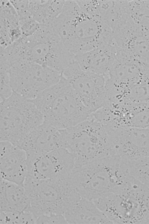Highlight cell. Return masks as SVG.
Wrapping results in <instances>:
<instances>
[{
  "label": "cell",
  "mask_w": 149,
  "mask_h": 224,
  "mask_svg": "<svg viewBox=\"0 0 149 224\" xmlns=\"http://www.w3.org/2000/svg\"><path fill=\"white\" fill-rule=\"evenodd\" d=\"M51 26L66 49L75 56L114 43L108 26L84 12L76 1L65 0Z\"/></svg>",
  "instance_id": "obj_1"
},
{
  "label": "cell",
  "mask_w": 149,
  "mask_h": 224,
  "mask_svg": "<svg viewBox=\"0 0 149 224\" xmlns=\"http://www.w3.org/2000/svg\"><path fill=\"white\" fill-rule=\"evenodd\" d=\"M131 177L125 160L111 155L74 167L69 179L81 197L94 201L120 190Z\"/></svg>",
  "instance_id": "obj_2"
},
{
  "label": "cell",
  "mask_w": 149,
  "mask_h": 224,
  "mask_svg": "<svg viewBox=\"0 0 149 224\" xmlns=\"http://www.w3.org/2000/svg\"><path fill=\"white\" fill-rule=\"evenodd\" d=\"M30 100L42 113L44 122L58 129L74 126L91 114L62 75L58 83Z\"/></svg>",
  "instance_id": "obj_3"
},
{
  "label": "cell",
  "mask_w": 149,
  "mask_h": 224,
  "mask_svg": "<svg viewBox=\"0 0 149 224\" xmlns=\"http://www.w3.org/2000/svg\"><path fill=\"white\" fill-rule=\"evenodd\" d=\"M10 51L15 58L30 61L61 73L74 60L75 56L65 48L51 25L40 24L28 37L13 43Z\"/></svg>",
  "instance_id": "obj_4"
},
{
  "label": "cell",
  "mask_w": 149,
  "mask_h": 224,
  "mask_svg": "<svg viewBox=\"0 0 149 224\" xmlns=\"http://www.w3.org/2000/svg\"><path fill=\"white\" fill-rule=\"evenodd\" d=\"M93 202L112 224H149V189L133 177L120 191Z\"/></svg>",
  "instance_id": "obj_5"
},
{
  "label": "cell",
  "mask_w": 149,
  "mask_h": 224,
  "mask_svg": "<svg viewBox=\"0 0 149 224\" xmlns=\"http://www.w3.org/2000/svg\"><path fill=\"white\" fill-rule=\"evenodd\" d=\"M60 130L64 148L73 156L74 167L111 155L109 138L104 128L91 116L74 126Z\"/></svg>",
  "instance_id": "obj_6"
},
{
  "label": "cell",
  "mask_w": 149,
  "mask_h": 224,
  "mask_svg": "<svg viewBox=\"0 0 149 224\" xmlns=\"http://www.w3.org/2000/svg\"><path fill=\"white\" fill-rule=\"evenodd\" d=\"M23 186L29 200L30 210L36 219L49 213L64 215L81 197L69 177L36 180L27 177Z\"/></svg>",
  "instance_id": "obj_7"
},
{
  "label": "cell",
  "mask_w": 149,
  "mask_h": 224,
  "mask_svg": "<svg viewBox=\"0 0 149 224\" xmlns=\"http://www.w3.org/2000/svg\"><path fill=\"white\" fill-rule=\"evenodd\" d=\"M44 122L42 115L29 100L13 92L0 100V141L19 147L27 135Z\"/></svg>",
  "instance_id": "obj_8"
},
{
  "label": "cell",
  "mask_w": 149,
  "mask_h": 224,
  "mask_svg": "<svg viewBox=\"0 0 149 224\" xmlns=\"http://www.w3.org/2000/svg\"><path fill=\"white\" fill-rule=\"evenodd\" d=\"M10 85L13 92L29 100L58 83L62 73L22 59L9 60Z\"/></svg>",
  "instance_id": "obj_9"
},
{
  "label": "cell",
  "mask_w": 149,
  "mask_h": 224,
  "mask_svg": "<svg viewBox=\"0 0 149 224\" xmlns=\"http://www.w3.org/2000/svg\"><path fill=\"white\" fill-rule=\"evenodd\" d=\"M62 74L91 114L105 105L108 100L105 76L83 70L75 60Z\"/></svg>",
  "instance_id": "obj_10"
},
{
  "label": "cell",
  "mask_w": 149,
  "mask_h": 224,
  "mask_svg": "<svg viewBox=\"0 0 149 224\" xmlns=\"http://www.w3.org/2000/svg\"><path fill=\"white\" fill-rule=\"evenodd\" d=\"M149 76V61L132 56L117 47L115 62L106 76L108 92L115 95Z\"/></svg>",
  "instance_id": "obj_11"
},
{
  "label": "cell",
  "mask_w": 149,
  "mask_h": 224,
  "mask_svg": "<svg viewBox=\"0 0 149 224\" xmlns=\"http://www.w3.org/2000/svg\"><path fill=\"white\" fill-rule=\"evenodd\" d=\"M27 177L36 180L69 177L74 167L72 154L63 148L43 154H27Z\"/></svg>",
  "instance_id": "obj_12"
},
{
  "label": "cell",
  "mask_w": 149,
  "mask_h": 224,
  "mask_svg": "<svg viewBox=\"0 0 149 224\" xmlns=\"http://www.w3.org/2000/svg\"><path fill=\"white\" fill-rule=\"evenodd\" d=\"M111 155L126 160L149 156V127H107Z\"/></svg>",
  "instance_id": "obj_13"
},
{
  "label": "cell",
  "mask_w": 149,
  "mask_h": 224,
  "mask_svg": "<svg viewBox=\"0 0 149 224\" xmlns=\"http://www.w3.org/2000/svg\"><path fill=\"white\" fill-rule=\"evenodd\" d=\"M112 32L117 47L136 58L149 61L147 32L136 24L130 16Z\"/></svg>",
  "instance_id": "obj_14"
},
{
  "label": "cell",
  "mask_w": 149,
  "mask_h": 224,
  "mask_svg": "<svg viewBox=\"0 0 149 224\" xmlns=\"http://www.w3.org/2000/svg\"><path fill=\"white\" fill-rule=\"evenodd\" d=\"M78 3L84 11L105 23L112 32L130 17L128 0H80Z\"/></svg>",
  "instance_id": "obj_15"
},
{
  "label": "cell",
  "mask_w": 149,
  "mask_h": 224,
  "mask_svg": "<svg viewBox=\"0 0 149 224\" xmlns=\"http://www.w3.org/2000/svg\"><path fill=\"white\" fill-rule=\"evenodd\" d=\"M0 145V178L23 185L28 172L26 152L7 141Z\"/></svg>",
  "instance_id": "obj_16"
},
{
  "label": "cell",
  "mask_w": 149,
  "mask_h": 224,
  "mask_svg": "<svg viewBox=\"0 0 149 224\" xmlns=\"http://www.w3.org/2000/svg\"><path fill=\"white\" fill-rule=\"evenodd\" d=\"M109 122L114 128L149 127V103H115L110 109Z\"/></svg>",
  "instance_id": "obj_17"
},
{
  "label": "cell",
  "mask_w": 149,
  "mask_h": 224,
  "mask_svg": "<svg viewBox=\"0 0 149 224\" xmlns=\"http://www.w3.org/2000/svg\"><path fill=\"white\" fill-rule=\"evenodd\" d=\"M19 147L32 154L65 148L60 130L44 122L27 135Z\"/></svg>",
  "instance_id": "obj_18"
},
{
  "label": "cell",
  "mask_w": 149,
  "mask_h": 224,
  "mask_svg": "<svg viewBox=\"0 0 149 224\" xmlns=\"http://www.w3.org/2000/svg\"><path fill=\"white\" fill-rule=\"evenodd\" d=\"M116 52V44H105L76 55L74 60L83 70L106 76L115 62Z\"/></svg>",
  "instance_id": "obj_19"
},
{
  "label": "cell",
  "mask_w": 149,
  "mask_h": 224,
  "mask_svg": "<svg viewBox=\"0 0 149 224\" xmlns=\"http://www.w3.org/2000/svg\"><path fill=\"white\" fill-rule=\"evenodd\" d=\"M63 215L68 224H112L93 201L81 197Z\"/></svg>",
  "instance_id": "obj_20"
},
{
  "label": "cell",
  "mask_w": 149,
  "mask_h": 224,
  "mask_svg": "<svg viewBox=\"0 0 149 224\" xmlns=\"http://www.w3.org/2000/svg\"><path fill=\"white\" fill-rule=\"evenodd\" d=\"M30 206L23 185L0 178V211L23 212Z\"/></svg>",
  "instance_id": "obj_21"
},
{
  "label": "cell",
  "mask_w": 149,
  "mask_h": 224,
  "mask_svg": "<svg viewBox=\"0 0 149 224\" xmlns=\"http://www.w3.org/2000/svg\"><path fill=\"white\" fill-rule=\"evenodd\" d=\"M29 8L35 20L40 24L48 25L60 14L61 6L56 0H29Z\"/></svg>",
  "instance_id": "obj_22"
},
{
  "label": "cell",
  "mask_w": 149,
  "mask_h": 224,
  "mask_svg": "<svg viewBox=\"0 0 149 224\" xmlns=\"http://www.w3.org/2000/svg\"><path fill=\"white\" fill-rule=\"evenodd\" d=\"M112 101L132 104L149 103V76L146 77L120 93L110 98Z\"/></svg>",
  "instance_id": "obj_23"
},
{
  "label": "cell",
  "mask_w": 149,
  "mask_h": 224,
  "mask_svg": "<svg viewBox=\"0 0 149 224\" xmlns=\"http://www.w3.org/2000/svg\"><path fill=\"white\" fill-rule=\"evenodd\" d=\"M0 27L8 33L10 39L20 36L21 32L17 15L9 0H0Z\"/></svg>",
  "instance_id": "obj_24"
},
{
  "label": "cell",
  "mask_w": 149,
  "mask_h": 224,
  "mask_svg": "<svg viewBox=\"0 0 149 224\" xmlns=\"http://www.w3.org/2000/svg\"><path fill=\"white\" fill-rule=\"evenodd\" d=\"M130 15L132 20L149 32V0L129 1Z\"/></svg>",
  "instance_id": "obj_25"
},
{
  "label": "cell",
  "mask_w": 149,
  "mask_h": 224,
  "mask_svg": "<svg viewBox=\"0 0 149 224\" xmlns=\"http://www.w3.org/2000/svg\"><path fill=\"white\" fill-rule=\"evenodd\" d=\"M129 174L149 189V156L126 160Z\"/></svg>",
  "instance_id": "obj_26"
},
{
  "label": "cell",
  "mask_w": 149,
  "mask_h": 224,
  "mask_svg": "<svg viewBox=\"0 0 149 224\" xmlns=\"http://www.w3.org/2000/svg\"><path fill=\"white\" fill-rule=\"evenodd\" d=\"M36 220L30 209L23 212L0 211V224H35Z\"/></svg>",
  "instance_id": "obj_27"
},
{
  "label": "cell",
  "mask_w": 149,
  "mask_h": 224,
  "mask_svg": "<svg viewBox=\"0 0 149 224\" xmlns=\"http://www.w3.org/2000/svg\"><path fill=\"white\" fill-rule=\"evenodd\" d=\"M10 65L6 63H1L0 67V100L6 99L13 93L10 80Z\"/></svg>",
  "instance_id": "obj_28"
},
{
  "label": "cell",
  "mask_w": 149,
  "mask_h": 224,
  "mask_svg": "<svg viewBox=\"0 0 149 224\" xmlns=\"http://www.w3.org/2000/svg\"><path fill=\"white\" fill-rule=\"evenodd\" d=\"M19 21L22 37H28L32 35L38 30L40 25L32 16Z\"/></svg>",
  "instance_id": "obj_29"
},
{
  "label": "cell",
  "mask_w": 149,
  "mask_h": 224,
  "mask_svg": "<svg viewBox=\"0 0 149 224\" xmlns=\"http://www.w3.org/2000/svg\"><path fill=\"white\" fill-rule=\"evenodd\" d=\"M37 224H68L63 214L49 213L41 215L37 218Z\"/></svg>",
  "instance_id": "obj_30"
},
{
  "label": "cell",
  "mask_w": 149,
  "mask_h": 224,
  "mask_svg": "<svg viewBox=\"0 0 149 224\" xmlns=\"http://www.w3.org/2000/svg\"><path fill=\"white\" fill-rule=\"evenodd\" d=\"M18 16L19 20L31 15L29 9V0H10Z\"/></svg>",
  "instance_id": "obj_31"
},
{
  "label": "cell",
  "mask_w": 149,
  "mask_h": 224,
  "mask_svg": "<svg viewBox=\"0 0 149 224\" xmlns=\"http://www.w3.org/2000/svg\"><path fill=\"white\" fill-rule=\"evenodd\" d=\"M147 32V35H148V38L149 40V32Z\"/></svg>",
  "instance_id": "obj_32"
}]
</instances>
